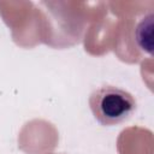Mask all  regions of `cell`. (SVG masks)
Here are the masks:
<instances>
[{"label": "cell", "instance_id": "obj_1", "mask_svg": "<svg viewBox=\"0 0 154 154\" xmlns=\"http://www.w3.org/2000/svg\"><path fill=\"white\" fill-rule=\"evenodd\" d=\"M89 107L101 125L113 126L130 119L137 103L129 91L116 85L105 84L93 90L89 96Z\"/></svg>", "mask_w": 154, "mask_h": 154}, {"label": "cell", "instance_id": "obj_2", "mask_svg": "<svg viewBox=\"0 0 154 154\" xmlns=\"http://www.w3.org/2000/svg\"><path fill=\"white\" fill-rule=\"evenodd\" d=\"M152 29H153V16L152 13L142 18L137 24L135 36L138 47L147 53L152 52Z\"/></svg>", "mask_w": 154, "mask_h": 154}]
</instances>
